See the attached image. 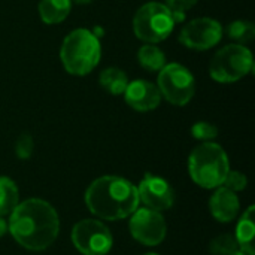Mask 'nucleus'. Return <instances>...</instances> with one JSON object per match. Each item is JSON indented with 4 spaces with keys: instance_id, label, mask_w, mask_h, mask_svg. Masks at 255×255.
Listing matches in <instances>:
<instances>
[{
    "instance_id": "nucleus-1",
    "label": "nucleus",
    "mask_w": 255,
    "mask_h": 255,
    "mask_svg": "<svg viewBox=\"0 0 255 255\" xmlns=\"http://www.w3.org/2000/svg\"><path fill=\"white\" fill-rule=\"evenodd\" d=\"M7 230L12 238L28 251L49 248L60 232L58 214L42 199H28L12 211Z\"/></svg>"
},
{
    "instance_id": "nucleus-2",
    "label": "nucleus",
    "mask_w": 255,
    "mask_h": 255,
    "mask_svg": "<svg viewBox=\"0 0 255 255\" xmlns=\"http://www.w3.org/2000/svg\"><path fill=\"white\" fill-rule=\"evenodd\" d=\"M139 203L137 188L121 176L97 178L85 191V205L90 212L106 221L128 218Z\"/></svg>"
},
{
    "instance_id": "nucleus-3",
    "label": "nucleus",
    "mask_w": 255,
    "mask_h": 255,
    "mask_svg": "<svg viewBox=\"0 0 255 255\" xmlns=\"http://www.w3.org/2000/svg\"><path fill=\"white\" fill-rule=\"evenodd\" d=\"M102 57V45L99 37L87 30L76 28L70 31L60 48V60L67 73L73 76H85L94 70Z\"/></svg>"
},
{
    "instance_id": "nucleus-4",
    "label": "nucleus",
    "mask_w": 255,
    "mask_h": 255,
    "mask_svg": "<svg viewBox=\"0 0 255 255\" xmlns=\"http://www.w3.org/2000/svg\"><path fill=\"white\" fill-rule=\"evenodd\" d=\"M229 170V157L218 143L203 142L196 146L188 157L190 176L202 188L214 190L221 187Z\"/></svg>"
},
{
    "instance_id": "nucleus-5",
    "label": "nucleus",
    "mask_w": 255,
    "mask_h": 255,
    "mask_svg": "<svg viewBox=\"0 0 255 255\" xmlns=\"http://www.w3.org/2000/svg\"><path fill=\"white\" fill-rule=\"evenodd\" d=\"M175 19L169 7L158 1L145 3L133 18L134 36L146 43H158L169 37L175 28Z\"/></svg>"
},
{
    "instance_id": "nucleus-6",
    "label": "nucleus",
    "mask_w": 255,
    "mask_h": 255,
    "mask_svg": "<svg viewBox=\"0 0 255 255\" xmlns=\"http://www.w3.org/2000/svg\"><path fill=\"white\" fill-rule=\"evenodd\" d=\"M254 69L253 52L245 45L232 43L212 57L209 64L211 78L220 84H233Z\"/></svg>"
},
{
    "instance_id": "nucleus-7",
    "label": "nucleus",
    "mask_w": 255,
    "mask_h": 255,
    "mask_svg": "<svg viewBox=\"0 0 255 255\" xmlns=\"http://www.w3.org/2000/svg\"><path fill=\"white\" fill-rule=\"evenodd\" d=\"M157 87L169 103L185 106L191 102L196 93V79L193 73L179 63L166 64L157 78Z\"/></svg>"
},
{
    "instance_id": "nucleus-8",
    "label": "nucleus",
    "mask_w": 255,
    "mask_h": 255,
    "mask_svg": "<svg viewBox=\"0 0 255 255\" xmlns=\"http://www.w3.org/2000/svg\"><path fill=\"white\" fill-rule=\"evenodd\" d=\"M72 244L82 255H106L114 245L111 230L97 220H82L72 229Z\"/></svg>"
},
{
    "instance_id": "nucleus-9",
    "label": "nucleus",
    "mask_w": 255,
    "mask_h": 255,
    "mask_svg": "<svg viewBox=\"0 0 255 255\" xmlns=\"http://www.w3.org/2000/svg\"><path fill=\"white\" fill-rule=\"evenodd\" d=\"M130 233L133 239L145 247H157L160 245L167 232V226L164 217L158 211H152L148 208L136 209L130 215Z\"/></svg>"
},
{
    "instance_id": "nucleus-10",
    "label": "nucleus",
    "mask_w": 255,
    "mask_h": 255,
    "mask_svg": "<svg viewBox=\"0 0 255 255\" xmlns=\"http://www.w3.org/2000/svg\"><path fill=\"white\" fill-rule=\"evenodd\" d=\"M221 37L223 27L212 18H196L185 24L179 33V42L194 51H206L214 48Z\"/></svg>"
},
{
    "instance_id": "nucleus-11",
    "label": "nucleus",
    "mask_w": 255,
    "mask_h": 255,
    "mask_svg": "<svg viewBox=\"0 0 255 255\" xmlns=\"http://www.w3.org/2000/svg\"><path fill=\"white\" fill-rule=\"evenodd\" d=\"M139 202L152 211H167L175 203V191L172 185L160 176L146 173L137 187Z\"/></svg>"
},
{
    "instance_id": "nucleus-12",
    "label": "nucleus",
    "mask_w": 255,
    "mask_h": 255,
    "mask_svg": "<svg viewBox=\"0 0 255 255\" xmlns=\"http://www.w3.org/2000/svg\"><path fill=\"white\" fill-rule=\"evenodd\" d=\"M123 94L126 103L137 112L154 111L161 103V93L158 87L145 79H136L128 82Z\"/></svg>"
},
{
    "instance_id": "nucleus-13",
    "label": "nucleus",
    "mask_w": 255,
    "mask_h": 255,
    "mask_svg": "<svg viewBox=\"0 0 255 255\" xmlns=\"http://www.w3.org/2000/svg\"><path fill=\"white\" fill-rule=\"evenodd\" d=\"M209 209L212 217L220 223H232L241 209L239 199L235 191L226 188L224 185L218 187L209 200Z\"/></svg>"
},
{
    "instance_id": "nucleus-14",
    "label": "nucleus",
    "mask_w": 255,
    "mask_h": 255,
    "mask_svg": "<svg viewBox=\"0 0 255 255\" xmlns=\"http://www.w3.org/2000/svg\"><path fill=\"white\" fill-rule=\"evenodd\" d=\"M254 206H250L242 218L238 223L236 227V235L235 239L238 242L239 251L245 253L248 255L255 254V247H254V235H255V221H254Z\"/></svg>"
},
{
    "instance_id": "nucleus-15",
    "label": "nucleus",
    "mask_w": 255,
    "mask_h": 255,
    "mask_svg": "<svg viewBox=\"0 0 255 255\" xmlns=\"http://www.w3.org/2000/svg\"><path fill=\"white\" fill-rule=\"evenodd\" d=\"M72 9V0H40L37 10L45 24L63 22Z\"/></svg>"
},
{
    "instance_id": "nucleus-16",
    "label": "nucleus",
    "mask_w": 255,
    "mask_h": 255,
    "mask_svg": "<svg viewBox=\"0 0 255 255\" xmlns=\"http://www.w3.org/2000/svg\"><path fill=\"white\" fill-rule=\"evenodd\" d=\"M99 82L108 93L114 96H121L127 88L128 78L124 73V70L118 67H108L100 73Z\"/></svg>"
},
{
    "instance_id": "nucleus-17",
    "label": "nucleus",
    "mask_w": 255,
    "mask_h": 255,
    "mask_svg": "<svg viewBox=\"0 0 255 255\" xmlns=\"http://www.w3.org/2000/svg\"><path fill=\"white\" fill-rule=\"evenodd\" d=\"M19 203V191L16 184L6 176H0V217L10 215Z\"/></svg>"
},
{
    "instance_id": "nucleus-18",
    "label": "nucleus",
    "mask_w": 255,
    "mask_h": 255,
    "mask_svg": "<svg viewBox=\"0 0 255 255\" xmlns=\"http://www.w3.org/2000/svg\"><path fill=\"white\" fill-rule=\"evenodd\" d=\"M137 60L145 70L149 72H160L166 66V55L164 52L157 48L154 43L143 45L137 52Z\"/></svg>"
},
{
    "instance_id": "nucleus-19",
    "label": "nucleus",
    "mask_w": 255,
    "mask_h": 255,
    "mask_svg": "<svg viewBox=\"0 0 255 255\" xmlns=\"http://www.w3.org/2000/svg\"><path fill=\"white\" fill-rule=\"evenodd\" d=\"M227 36L235 40L238 45H247L253 42L255 36V27L251 21L245 19H236L229 24L227 27Z\"/></svg>"
},
{
    "instance_id": "nucleus-20",
    "label": "nucleus",
    "mask_w": 255,
    "mask_h": 255,
    "mask_svg": "<svg viewBox=\"0 0 255 255\" xmlns=\"http://www.w3.org/2000/svg\"><path fill=\"white\" fill-rule=\"evenodd\" d=\"M236 251H239V247L232 235H220L209 244V253L212 255H232Z\"/></svg>"
},
{
    "instance_id": "nucleus-21",
    "label": "nucleus",
    "mask_w": 255,
    "mask_h": 255,
    "mask_svg": "<svg viewBox=\"0 0 255 255\" xmlns=\"http://www.w3.org/2000/svg\"><path fill=\"white\" fill-rule=\"evenodd\" d=\"M218 133L220 130L217 128V126L208 121H199L191 127V136L202 142H212L218 136Z\"/></svg>"
},
{
    "instance_id": "nucleus-22",
    "label": "nucleus",
    "mask_w": 255,
    "mask_h": 255,
    "mask_svg": "<svg viewBox=\"0 0 255 255\" xmlns=\"http://www.w3.org/2000/svg\"><path fill=\"white\" fill-rule=\"evenodd\" d=\"M199 0H166V6L173 15L175 22H182L185 19V12L196 6Z\"/></svg>"
},
{
    "instance_id": "nucleus-23",
    "label": "nucleus",
    "mask_w": 255,
    "mask_h": 255,
    "mask_svg": "<svg viewBox=\"0 0 255 255\" xmlns=\"http://www.w3.org/2000/svg\"><path fill=\"white\" fill-rule=\"evenodd\" d=\"M34 149V142L33 137L27 133L21 134L15 143V154L19 160H28L33 154Z\"/></svg>"
},
{
    "instance_id": "nucleus-24",
    "label": "nucleus",
    "mask_w": 255,
    "mask_h": 255,
    "mask_svg": "<svg viewBox=\"0 0 255 255\" xmlns=\"http://www.w3.org/2000/svg\"><path fill=\"white\" fill-rule=\"evenodd\" d=\"M223 185H224L226 188H229V190L238 193V191H244V190L247 188L248 179H247V176H245L244 173H241V172H238V170H229V173H227V176H226Z\"/></svg>"
},
{
    "instance_id": "nucleus-25",
    "label": "nucleus",
    "mask_w": 255,
    "mask_h": 255,
    "mask_svg": "<svg viewBox=\"0 0 255 255\" xmlns=\"http://www.w3.org/2000/svg\"><path fill=\"white\" fill-rule=\"evenodd\" d=\"M7 233V223L3 220V217H0V238L4 236Z\"/></svg>"
},
{
    "instance_id": "nucleus-26",
    "label": "nucleus",
    "mask_w": 255,
    "mask_h": 255,
    "mask_svg": "<svg viewBox=\"0 0 255 255\" xmlns=\"http://www.w3.org/2000/svg\"><path fill=\"white\" fill-rule=\"evenodd\" d=\"M72 1H75L76 4H88V3H91L93 0H72Z\"/></svg>"
},
{
    "instance_id": "nucleus-27",
    "label": "nucleus",
    "mask_w": 255,
    "mask_h": 255,
    "mask_svg": "<svg viewBox=\"0 0 255 255\" xmlns=\"http://www.w3.org/2000/svg\"><path fill=\"white\" fill-rule=\"evenodd\" d=\"M232 255H248V254H245V253H242V251H236L235 254H232Z\"/></svg>"
},
{
    "instance_id": "nucleus-28",
    "label": "nucleus",
    "mask_w": 255,
    "mask_h": 255,
    "mask_svg": "<svg viewBox=\"0 0 255 255\" xmlns=\"http://www.w3.org/2000/svg\"><path fill=\"white\" fill-rule=\"evenodd\" d=\"M145 255H158V254H155V253H148V254H145Z\"/></svg>"
}]
</instances>
